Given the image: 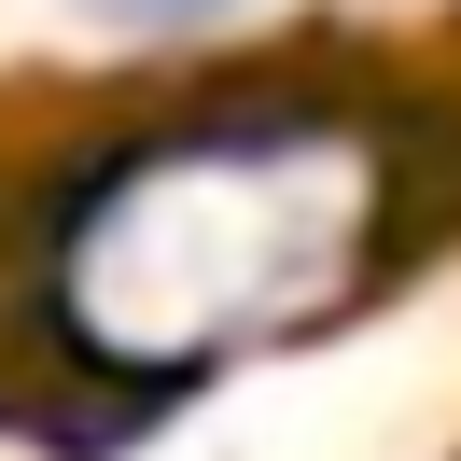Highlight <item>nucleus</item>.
<instances>
[{
    "mask_svg": "<svg viewBox=\"0 0 461 461\" xmlns=\"http://www.w3.org/2000/svg\"><path fill=\"white\" fill-rule=\"evenodd\" d=\"M461 238V98L420 70H196L57 140L0 224V349L113 420L349 336Z\"/></svg>",
    "mask_w": 461,
    "mask_h": 461,
    "instance_id": "nucleus-1",
    "label": "nucleus"
},
{
    "mask_svg": "<svg viewBox=\"0 0 461 461\" xmlns=\"http://www.w3.org/2000/svg\"><path fill=\"white\" fill-rule=\"evenodd\" d=\"M98 57H224L266 0H57Z\"/></svg>",
    "mask_w": 461,
    "mask_h": 461,
    "instance_id": "nucleus-2",
    "label": "nucleus"
}]
</instances>
